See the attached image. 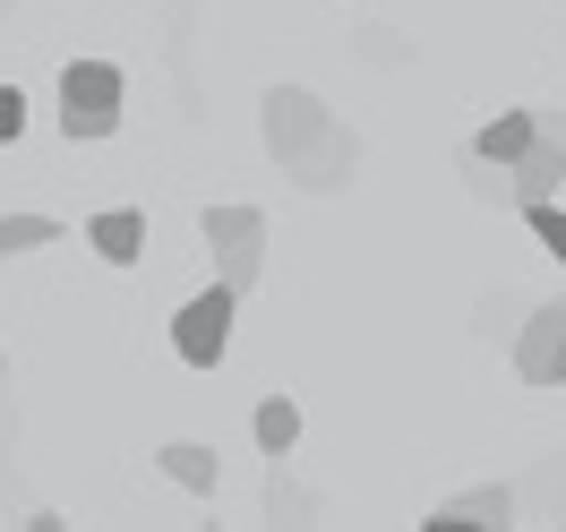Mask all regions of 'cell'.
<instances>
[{
	"label": "cell",
	"instance_id": "7c38bea8",
	"mask_svg": "<svg viewBox=\"0 0 566 532\" xmlns=\"http://www.w3.org/2000/svg\"><path fill=\"white\" fill-rule=\"evenodd\" d=\"M532 129H541L532 112H497V121H481V138H472V155L506 173V164H515V155H524V146H532Z\"/></svg>",
	"mask_w": 566,
	"mask_h": 532
},
{
	"label": "cell",
	"instance_id": "9a60e30c",
	"mask_svg": "<svg viewBox=\"0 0 566 532\" xmlns=\"http://www.w3.org/2000/svg\"><path fill=\"white\" fill-rule=\"evenodd\" d=\"M18 138H27V95L0 86V146H18Z\"/></svg>",
	"mask_w": 566,
	"mask_h": 532
},
{
	"label": "cell",
	"instance_id": "277c9868",
	"mask_svg": "<svg viewBox=\"0 0 566 532\" xmlns=\"http://www.w3.org/2000/svg\"><path fill=\"white\" fill-rule=\"evenodd\" d=\"M232 319H241V292L214 275L207 292H189L172 310V353L189 361V369H214V361L232 353Z\"/></svg>",
	"mask_w": 566,
	"mask_h": 532
},
{
	"label": "cell",
	"instance_id": "8992f818",
	"mask_svg": "<svg viewBox=\"0 0 566 532\" xmlns=\"http://www.w3.org/2000/svg\"><path fill=\"white\" fill-rule=\"evenodd\" d=\"M497 524H515V481H472V490H455L421 532H497Z\"/></svg>",
	"mask_w": 566,
	"mask_h": 532
},
{
	"label": "cell",
	"instance_id": "3957f363",
	"mask_svg": "<svg viewBox=\"0 0 566 532\" xmlns=\"http://www.w3.org/2000/svg\"><path fill=\"white\" fill-rule=\"evenodd\" d=\"M198 241L214 249V275L249 301L258 275H266V215H258V207H207V215H198Z\"/></svg>",
	"mask_w": 566,
	"mask_h": 532
},
{
	"label": "cell",
	"instance_id": "52a82bcc",
	"mask_svg": "<svg viewBox=\"0 0 566 532\" xmlns=\"http://www.w3.org/2000/svg\"><path fill=\"white\" fill-rule=\"evenodd\" d=\"M558 180H566V146L532 129V146L506 164V198H515V207H532V198H558Z\"/></svg>",
	"mask_w": 566,
	"mask_h": 532
},
{
	"label": "cell",
	"instance_id": "30bf717a",
	"mask_svg": "<svg viewBox=\"0 0 566 532\" xmlns=\"http://www.w3.org/2000/svg\"><path fill=\"white\" fill-rule=\"evenodd\" d=\"M353 173H360V138L344 129V121L326 129V146H318V155H301V164H292V180H301V189H318V198H326V189H344Z\"/></svg>",
	"mask_w": 566,
	"mask_h": 532
},
{
	"label": "cell",
	"instance_id": "ba28073f",
	"mask_svg": "<svg viewBox=\"0 0 566 532\" xmlns=\"http://www.w3.org/2000/svg\"><path fill=\"white\" fill-rule=\"evenodd\" d=\"M155 463H164V481H172V490H189V498H214V490H223V456H214L207 438H164V447H155Z\"/></svg>",
	"mask_w": 566,
	"mask_h": 532
},
{
	"label": "cell",
	"instance_id": "e0dca14e",
	"mask_svg": "<svg viewBox=\"0 0 566 532\" xmlns=\"http://www.w3.org/2000/svg\"><path fill=\"white\" fill-rule=\"evenodd\" d=\"M0 18H9V0H0Z\"/></svg>",
	"mask_w": 566,
	"mask_h": 532
},
{
	"label": "cell",
	"instance_id": "ac0fdd59",
	"mask_svg": "<svg viewBox=\"0 0 566 532\" xmlns=\"http://www.w3.org/2000/svg\"><path fill=\"white\" fill-rule=\"evenodd\" d=\"M0 361H9V353H0Z\"/></svg>",
	"mask_w": 566,
	"mask_h": 532
},
{
	"label": "cell",
	"instance_id": "4fadbf2b",
	"mask_svg": "<svg viewBox=\"0 0 566 532\" xmlns=\"http://www.w3.org/2000/svg\"><path fill=\"white\" fill-rule=\"evenodd\" d=\"M52 241H61V215H0V258H27Z\"/></svg>",
	"mask_w": 566,
	"mask_h": 532
},
{
	"label": "cell",
	"instance_id": "5bb4252c",
	"mask_svg": "<svg viewBox=\"0 0 566 532\" xmlns=\"http://www.w3.org/2000/svg\"><path fill=\"white\" fill-rule=\"evenodd\" d=\"M524 223H532V241H541V249H549V258L566 267V207H558V198H532Z\"/></svg>",
	"mask_w": 566,
	"mask_h": 532
},
{
	"label": "cell",
	"instance_id": "7a4b0ae2",
	"mask_svg": "<svg viewBox=\"0 0 566 532\" xmlns=\"http://www.w3.org/2000/svg\"><path fill=\"white\" fill-rule=\"evenodd\" d=\"M258 129H266V155H275L283 173H292L301 155H318V146H326L335 112H326L318 86H266V104H258Z\"/></svg>",
	"mask_w": 566,
	"mask_h": 532
},
{
	"label": "cell",
	"instance_id": "2e32d148",
	"mask_svg": "<svg viewBox=\"0 0 566 532\" xmlns=\"http://www.w3.org/2000/svg\"><path fill=\"white\" fill-rule=\"evenodd\" d=\"M532 121H541V138H558V146H566V104H558V112H532Z\"/></svg>",
	"mask_w": 566,
	"mask_h": 532
},
{
	"label": "cell",
	"instance_id": "5b68a950",
	"mask_svg": "<svg viewBox=\"0 0 566 532\" xmlns=\"http://www.w3.org/2000/svg\"><path fill=\"white\" fill-rule=\"evenodd\" d=\"M515 378L524 387H566V301H541L515 326Z\"/></svg>",
	"mask_w": 566,
	"mask_h": 532
},
{
	"label": "cell",
	"instance_id": "9c48e42d",
	"mask_svg": "<svg viewBox=\"0 0 566 532\" xmlns=\"http://www.w3.org/2000/svg\"><path fill=\"white\" fill-rule=\"evenodd\" d=\"M86 249H95L104 267H138V258H146V215H138V207L86 215Z\"/></svg>",
	"mask_w": 566,
	"mask_h": 532
},
{
	"label": "cell",
	"instance_id": "6da1fadb",
	"mask_svg": "<svg viewBox=\"0 0 566 532\" xmlns=\"http://www.w3.org/2000/svg\"><path fill=\"white\" fill-rule=\"evenodd\" d=\"M120 95H129V77L112 70V61H70V70H61V138L104 146L112 129H120Z\"/></svg>",
	"mask_w": 566,
	"mask_h": 532
},
{
	"label": "cell",
	"instance_id": "8fae6325",
	"mask_svg": "<svg viewBox=\"0 0 566 532\" xmlns=\"http://www.w3.org/2000/svg\"><path fill=\"white\" fill-rule=\"evenodd\" d=\"M249 438H258V456H292V447H301V404H292V395H266V404H258V413H249Z\"/></svg>",
	"mask_w": 566,
	"mask_h": 532
}]
</instances>
